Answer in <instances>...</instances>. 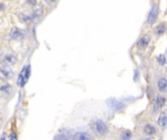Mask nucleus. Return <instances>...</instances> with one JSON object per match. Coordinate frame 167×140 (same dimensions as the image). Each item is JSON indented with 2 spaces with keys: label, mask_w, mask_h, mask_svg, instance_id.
<instances>
[{
  "label": "nucleus",
  "mask_w": 167,
  "mask_h": 140,
  "mask_svg": "<svg viewBox=\"0 0 167 140\" xmlns=\"http://www.w3.org/2000/svg\"><path fill=\"white\" fill-rule=\"evenodd\" d=\"M17 139V135L15 133H12L11 135L9 136V140H16Z\"/></svg>",
  "instance_id": "nucleus-21"
},
{
  "label": "nucleus",
  "mask_w": 167,
  "mask_h": 140,
  "mask_svg": "<svg viewBox=\"0 0 167 140\" xmlns=\"http://www.w3.org/2000/svg\"><path fill=\"white\" fill-rule=\"evenodd\" d=\"M160 140H162V139H160Z\"/></svg>",
  "instance_id": "nucleus-26"
},
{
  "label": "nucleus",
  "mask_w": 167,
  "mask_h": 140,
  "mask_svg": "<svg viewBox=\"0 0 167 140\" xmlns=\"http://www.w3.org/2000/svg\"><path fill=\"white\" fill-rule=\"evenodd\" d=\"M72 140H91V136L87 132L79 131L72 136Z\"/></svg>",
  "instance_id": "nucleus-11"
},
{
  "label": "nucleus",
  "mask_w": 167,
  "mask_h": 140,
  "mask_svg": "<svg viewBox=\"0 0 167 140\" xmlns=\"http://www.w3.org/2000/svg\"><path fill=\"white\" fill-rule=\"evenodd\" d=\"M141 140H151L149 138H143V139H141Z\"/></svg>",
  "instance_id": "nucleus-23"
},
{
  "label": "nucleus",
  "mask_w": 167,
  "mask_h": 140,
  "mask_svg": "<svg viewBox=\"0 0 167 140\" xmlns=\"http://www.w3.org/2000/svg\"><path fill=\"white\" fill-rule=\"evenodd\" d=\"M67 139H68V137H67V135H66L65 133L58 134V135L54 138V140H67Z\"/></svg>",
  "instance_id": "nucleus-18"
},
{
  "label": "nucleus",
  "mask_w": 167,
  "mask_h": 140,
  "mask_svg": "<svg viewBox=\"0 0 167 140\" xmlns=\"http://www.w3.org/2000/svg\"><path fill=\"white\" fill-rule=\"evenodd\" d=\"M3 61H4V62L6 63L7 65H13V64H15V63H16L17 59H16V57H15L14 55L8 54V55H5V57H4Z\"/></svg>",
  "instance_id": "nucleus-13"
},
{
  "label": "nucleus",
  "mask_w": 167,
  "mask_h": 140,
  "mask_svg": "<svg viewBox=\"0 0 167 140\" xmlns=\"http://www.w3.org/2000/svg\"><path fill=\"white\" fill-rule=\"evenodd\" d=\"M143 132L146 134V135L148 136H153L155 134V132H157V130H155V127L151 125V124H147L145 127H144L143 128Z\"/></svg>",
  "instance_id": "nucleus-10"
},
{
  "label": "nucleus",
  "mask_w": 167,
  "mask_h": 140,
  "mask_svg": "<svg viewBox=\"0 0 167 140\" xmlns=\"http://www.w3.org/2000/svg\"><path fill=\"white\" fill-rule=\"evenodd\" d=\"M1 140H5V136H4V135H3V137H2V139H1Z\"/></svg>",
  "instance_id": "nucleus-25"
},
{
  "label": "nucleus",
  "mask_w": 167,
  "mask_h": 140,
  "mask_svg": "<svg viewBox=\"0 0 167 140\" xmlns=\"http://www.w3.org/2000/svg\"><path fill=\"white\" fill-rule=\"evenodd\" d=\"M165 102H166L165 97L161 96H158L155 97L153 100V113H157V112H159L161 109H162Z\"/></svg>",
  "instance_id": "nucleus-4"
},
{
  "label": "nucleus",
  "mask_w": 167,
  "mask_h": 140,
  "mask_svg": "<svg viewBox=\"0 0 167 140\" xmlns=\"http://www.w3.org/2000/svg\"><path fill=\"white\" fill-rule=\"evenodd\" d=\"M20 18H21V21H24L25 24L28 25V24H31V22L33 21L34 19V15H22L20 16Z\"/></svg>",
  "instance_id": "nucleus-14"
},
{
  "label": "nucleus",
  "mask_w": 167,
  "mask_h": 140,
  "mask_svg": "<svg viewBox=\"0 0 167 140\" xmlns=\"http://www.w3.org/2000/svg\"><path fill=\"white\" fill-rule=\"evenodd\" d=\"M157 124L161 128H164L167 127V113L166 112H161L158 119H157Z\"/></svg>",
  "instance_id": "nucleus-9"
},
{
  "label": "nucleus",
  "mask_w": 167,
  "mask_h": 140,
  "mask_svg": "<svg viewBox=\"0 0 167 140\" xmlns=\"http://www.w3.org/2000/svg\"><path fill=\"white\" fill-rule=\"evenodd\" d=\"M91 127H92V130H93V131L100 136H103V135H105V134H107L108 131L107 124L102 120L94 121L91 124Z\"/></svg>",
  "instance_id": "nucleus-1"
},
{
  "label": "nucleus",
  "mask_w": 167,
  "mask_h": 140,
  "mask_svg": "<svg viewBox=\"0 0 167 140\" xmlns=\"http://www.w3.org/2000/svg\"><path fill=\"white\" fill-rule=\"evenodd\" d=\"M13 77V71L9 65H3L0 67V80L6 81Z\"/></svg>",
  "instance_id": "nucleus-3"
},
{
  "label": "nucleus",
  "mask_w": 167,
  "mask_h": 140,
  "mask_svg": "<svg viewBox=\"0 0 167 140\" xmlns=\"http://www.w3.org/2000/svg\"><path fill=\"white\" fill-rule=\"evenodd\" d=\"M158 60L160 61L161 60V62H159V63H161V64H165V62H166V60H165V59H164V57H163V55H160V57L158 58Z\"/></svg>",
  "instance_id": "nucleus-20"
},
{
  "label": "nucleus",
  "mask_w": 167,
  "mask_h": 140,
  "mask_svg": "<svg viewBox=\"0 0 167 140\" xmlns=\"http://www.w3.org/2000/svg\"><path fill=\"white\" fill-rule=\"evenodd\" d=\"M48 1H50V2H54V1H56V0H48Z\"/></svg>",
  "instance_id": "nucleus-24"
},
{
  "label": "nucleus",
  "mask_w": 167,
  "mask_h": 140,
  "mask_svg": "<svg viewBox=\"0 0 167 140\" xmlns=\"http://www.w3.org/2000/svg\"><path fill=\"white\" fill-rule=\"evenodd\" d=\"M107 103L112 110H116V111H121L125 108V104L123 102L118 101V100L114 99V98L108 99Z\"/></svg>",
  "instance_id": "nucleus-6"
},
{
  "label": "nucleus",
  "mask_w": 167,
  "mask_h": 140,
  "mask_svg": "<svg viewBox=\"0 0 167 140\" xmlns=\"http://www.w3.org/2000/svg\"><path fill=\"white\" fill-rule=\"evenodd\" d=\"M31 75V66L26 65L24 68L22 69L21 73L18 76V80H17V84L19 87H24L26 82L28 81V78Z\"/></svg>",
  "instance_id": "nucleus-2"
},
{
  "label": "nucleus",
  "mask_w": 167,
  "mask_h": 140,
  "mask_svg": "<svg viewBox=\"0 0 167 140\" xmlns=\"http://www.w3.org/2000/svg\"><path fill=\"white\" fill-rule=\"evenodd\" d=\"M149 42V37H148V36H145V37H142V38L140 39L139 42H138V45H139L140 48L144 49V48H146V47L148 46Z\"/></svg>",
  "instance_id": "nucleus-16"
},
{
  "label": "nucleus",
  "mask_w": 167,
  "mask_h": 140,
  "mask_svg": "<svg viewBox=\"0 0 167 140\" xmlns=\"http://www.w3.org/2000/svg\"><path fill=\"white\" fill-rule=\"evenodd\" d=\"M157 88H158V91L163 93L167 89V79L164 77L160 78V79L157 81Z\"/></svg>",
  "instance_id": "nucleus-12"
},
{
  "label": "nucleus",
  "mask_w": 167,
  "mask_h": 140,
  "mask_svg": "<svg viewBox=\"0 0 167 140\" xmlns=\"http://www.w3.org/2000/svg\"><path fill=\"white\" fill-rule=\"evenodd\" d=\"M157 16H158V9L157 6H153L151 9V11H149V14L148 16V24L149 25L154 24L157 19Z\"/></svg>",
  "instance_id": "nucleus-7"
},
{
  "label": "nucleus",
  "mask_w": 167,
  "mask_h": 140,
  "mask_svg": "<svg viewBox=\"0 0 167 140\" xmlns=\"http://www.w3.org/2000/svg\"><path fill=\"white\" fill-rule=\"evenodd\" d=\"M26 2L30 5H31V6H34V5H36L37 0H26Z\"/></svg>",
  "instance_id": "nucleus-19"
},
{
  "label": "nucleus",
  "mask_w": 167,
  "mask_h": 140,
  "mask_svg": "<svg viewBox=\"0 0 167 140\" xmlns=\"http://www.w3.org/2000/svg\"><path fill=\"white\" fill-rule=\"evenodd\" d=\"M5 9V5L3 3H0V11H3Z\"/></svg>",
  "instance_id": "nucleus-22"
},
{
  "label": "nucleus",
  "mask_w": 167,
  "mask_h": 140,
  "mask_svg": "<svg viewBox=\"0 0 167 140\" xmlns=\"http://www.w3.org/2000/svg\"><path fill=\"white\" fill-rule=\"evenodd\" d=\"M26 36V31L19 27H14L10 31V38L12 40H22Z\"/></svg>",
  "instance_id": "nucleus-5"
},
{
  "label": "nucleus",
  "mask_w": 167,
  "mask_h": 140,
  "mask_svg": "<svg viewBox=\"0 0 167 140\" xmlns=\"http://www.w3.org/2000/svg\"><path fill=\"white\" fill-rule=\"evenodd\" d=\"M155 33L157 34H162V33H164L165 31H166V25H164V24H160V25H158L157 27H155Z\"/></svg>",
  "instance_id": "nucleus-17"
},
{
  "label": "nucleus",
  "mask_w": 167,
  "mask_h": 140,
  "mask_svg": "<svg viewBox=\"0 0 167 140\" xmlns=\"http://www.w3.org/2000/svg\"><path fill=\"white\" fill-rule=\"evenodd\" d=\"M132 137V132L128 130L123 131L120 133V140H130Z\"/></svg>",
  "instance_id": "nucleus-15"
},
{
  "label": "nucleus",
  "mask_w": 167,
  "mask_h": 140,
  "mask_svg": "<svg viewBox=\"0 0 167 140\" xmlns=\"http://www.w3.org/2000/svg\"><path fill=\"white\" fill-rule=\"evenodd\" d=\"M12 93V86L10 84H3L0 86V97H7Z\"/></svg>",
  "instance_id": "nucleus-8"
}]
</instances>
